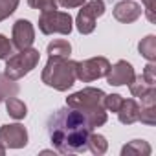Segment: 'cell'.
Returning a JSON list of instances; mask_svg holds the SVG:
<instances>
[{
	"label": "cell",
	"mask_w": 156,
	"mask_h": 156,
	"mask_svg": "<svg viewBox=\"0 0 156 156\" xmlns=\"http://www.w3.org/2000/svg\"><path fill=\"white\" fill-rule=\"evenodd\" d=\"M55 2H57L59 6L66 8V9H72V8H81L87 0H55Z\"/></svg>",
	"instance_id": "4316f807"
},
{
	"label": "cell",
	"mask_w": 156,
	"mask_h": 156,
	"mask_svg": "<svg viewBox=\"0 0 156 156\" xmlns=\"http://www.w3.org/2000/svg\"><path fill=\"white\" fill-rule=\"evenodd\" d=\"M28 6L33 9H41L42 11H53L57 9V2L55 0H28Z\"/></svg>",
	"instance_id": "7402d4cb"
},
{
	"label": "cell",
	"mask_w": 156,
	"mask_h": 156,
	"mask_svg": "<svg viewBox=\"0 0 156 156\" xmlns=\"http://www.w3.org/2000/svg\"><path fill=\"white\" fill-rule=\"evenodd\" d=\"M138 121H141L143 125H156V105L152 107H140V118Z\"/></svg>",
	"instance_id": "ffe728a7"
},
{
	"label": "cell",
	"mask_w": 156,
	"mask_h": 156,
	"mask_svg": "<svg viewBox=\"0 0 156 156\" xmlns=\"http://www.w3.org/2000/svg\"><path fill=\"white\" fill-rule=\"evenodd\" d=\"M17 94H19V85L13 79H9L6 73H0V96H2V99L15 98Z\"/></svg>",
	"instance_id": "ac0fdd59"
},
{
	"label": "cell",
	"mask_w": 156,
	"mask_h": 156,
	"mask_svg": "<svg viewBox=\"0 0 156 156\" xmlns=\"http://www.w3.org/2000/svg\"><path fill=\"white\" fill-rule=\"evenodd\" d=\"M114 19L121 24H132L141 17V6L134 0H121L114 6Z\"/></svg>",
	"instance_id": "8fae6325"
},
{
	"label": "cell",
	"mask_w": 156,
	"mask_h": 156,
	"mask_svg": "<svg viewBox=\"0 0 156 156\" xmlns=\"http://www.w3.org/2000/svg\"><path fill=\"white\" fill-rule=\"evenodd\" d=\"M105 13V2L103 0H90L85 2L75 17V26L77 31L83 35H90L96 30V20L98 17H101Z\"/></svg>",
	"instance_id": "8992f818"
},
{
	"label": "cell",
	"mask_w": 156,
	"mask_h": 156,
	"mask_svg": "<svg viewBox=\"0 0 156 156\" xmlns=\"http://www.w3.org/2000/svg\"><path fill=\"white\" fill-rule=\"evenodd\" d=\"M11 42H13V48H17L19 51L20 50H26V48H31L33 41H35V30H33V24L26 19H19L15 24H13V31H11Z\"/></svg>",
	"instance_id": "9c48e42d"
},
{
	"label": "cell",
	"mask_w": 156,
	"mask_h": 156,
	"mask_svg": "<svg viewBox=\"0 0 156 156\" xmlns=\"http://www.w3.org/2000/svg\"><path fill=\"white\" fill-rule=\"evenodd\" d=\"M145 6V15L151 22H156V15H154V0H141Z\"/></svg>",
	"instance_id": "484cf974"
},
{
	"label": "cell",
	"mask_w": 156,
	"mask_h": 156,
	"mask_svg": "<svg viewBox=\"0 0 156 156\" xmlns=\"http://www.w3.org/2000/svg\"><path fill=\"white\" fill-rule=\"evenodd\" d=\"M0 143L6 149H22L28 145V130L20 123L0 127Z\"/></svg>",
	"instance_id": "ba28073f"
},
{
	"label": "cell",
	"mask_w": 156,
	"mask_h": 156,
	"mask_svg": "<svg viewBox=\"0 0 156 156\" xmlns=\"http://www.w3.org/2000/svg\"><path fill=\"white\" fill-rule=\"evenodd\" d=\"M105 96H107V94H105L101 88L87 87V88H83V90H79V92L68 96V98H66V105L72 107V108H75V110H79V112L87 118L90 129L94 130L96 127L105 125L107 119H108L107 108H105V105H103Z\"/></svg>",
	"instance_id": "7a4b0ae2"
},
{
	"label": "cell",
	"mask_w": 156,
	"mask_h": 156,
	"mask_svg": "<svg viewBox=\"0 0 156 156\" xmlns=\"http://www.w3.org/2000/svg\"><path fill=\"white\" fill-rule=\"evenodd\" d=\"M87 149H88L92 154L101 156V154H105V152H107V149H108V141H107V138H105V136L96 134V132H90Z\"/></svg>",
	"instance_id": "e0dca14e"
},
{
	"label": "cell",
	"mask_w": 156,
	"mask_h": 156,
	"mask_svg": "<svg viewBox=\"0 0 156 156\" xmlns=\"http://www.w3.org/2000/svg\"><path fill=\"white\" fill-rule=\"evenodd\" d=\"M9 55H13V42L0 33V61L2 59H8Z\"/></svg>",
	"instance_id": "cb8c5ba5"
},
{
	"label": "cell",
	"mask_w": 156,
	"mask_h": 156,
	"mask_svg": "<svg viewBox=\"0 0 156 156\" xmlns=\"http://www.w3.org/2000/svg\"><path fill=\"white\" fill-rule=\"evenodd\" d=\"M134 68H132V64L130 62H127V61H118L114 66L110 64V68H108V72H107V83L110 85V87H123V85H129L132 79H134Z\"/></svg>",
	"instance_id": "30bf717a"
},
{
	"label": "cell",
	"mask_w": 156,
	"mask_h": 156,
	"mask_svg": "<svg viewBox=\"0 0 156 156\" xmlns=\"http://www.w3.org/2000/svg\"><path fill=\"white\" fill-rule=\"evenodd\" d=\"M4 154H6V147L0 143V156H4Z\"/></svg>",
	"instance_id": "83f0119b"
},
{
	"label": "cell",
	"mask_w": 156,
	"mask_h": 156,
	"mask_svg": "<svg viewBox=\"0 0 156 156\" xmlns=\"http://www.w3.org/2000/svg\"><path fill=\"white\" fill-rule=\"evenodd\" d=\"M116 114H118V118L123 125H132L140 118V105L134 99H123V103H121V107Z\"/></svg>",
	"instance_id": "7c38bea8"
},
{
	"label": "cell",
	"mask_w": 156,
	"mask_h": 156,
	"mask_svg": "<svg viewBox=\"0 0 156 156\" xmlns=\"http://www.w3.org/2000/svg\"><path fill=\"white\" fill-rule=\"evenodd\" d=\"M129 88H130V94H132L134 98H141V96L151 88V85L145 83V79H143L141 75H134V79L129 83Z\"/></svg>",
	"instance_id": "d6986e66"
},
{
	"label": "cell",
	"mask_w": 156,
	"mask_h": 156,
	"mask_svg": "<svg viewBox=\"0 0 156 156\" xmlns=\"http://www.w3.org/2000/svg\"><path fill=\"white\" fill-rule=\"evenodd\" d=\"M121 103H123V98H121L119 94H108V96H105V99H103L105 108L110 110V112H118L119 107H121Z\"/></svg>",
	"instance_id": "603a6c76"
},
{
	"label": "cell",
	"mask_w": 156,
	"mask_h": 156,
	"mask_svg": "<svg viewBox=\"0 0 156 156\" xmlns=\"http://www.w3.org/2000/svg\"><path fill=\"white\" fill-rule=\"evenodd\" d=\"M138 51L147 61H156V37L154 35H147L145 39H141L140 44H138Z\"/></svg>",
	"instance_id": "2e32d148"
},
{
	"label": "cell",
	"mask_w": 156,
	"mask_h": 156,
	"mask_svg": "<svg viewBox=\"0 0 156 156\" xmlns=\"http://www.w3.org/2000/svg\"><path fill=\"white\" fill-rule=\"evenodd\" d=\"M141 77L145 79V83H149L151 87L156 85V64H154V61H149V62H147V66H145Z\"/></svg>",
	"instance_id": "d4e9b609"
},
{
	"label": "cell",
	"mask_w": 156,
	"mask_h": 156,
	"mask_svg": "<svg viewBox=\"0 0 156 156\" xmlns=\"http://www.w3.org/2000/svg\"><path fill=\"white\" fill-rule=\"evenodd\" d=\"M39 59H41L39 50H35V48L20 50L19 53L9 55L6 59V70H4V73L9 77V79L19 81V79H22L24 75H28L39 64Z\"/></svg>",
	"instance_id": "277c9868"
},
{
	"label": "cell",
	"mask_w": 156,
	"mask_h": 156,
	"mask_svg": "<svg viewBox=\"0 0 156 156\" xmlns=\"http://www.w3.org/2000/svg\"><path fill=\"white\" fill-rule=\"evenodd\" d=\"M72 28H73V20L70 13L53 9V11H42L39 17V30L44 35H53V33L70 35Z\"/></svg>",
	"instance_id": "5b68a950"
},
{
	"label": "cell",
	"mask_w": 156,
	"mask_h": 156,
	"mask_svg": "<svg viewBox=\"0 0 156 156\" xmlns=\"http://www.w3.org/2000/svg\"><path fill=\"white\" fill-rule=\"evenodd\" d=\"M46 53H48V57H70V53H72V46H70L68 41H64V39H57V41H53V42L48 44Z\"/></svg>",
	"instance_id": "5bb4252c"
},
{
	"label": "cell",
	"mask_w": 156,
	"mask_h": 156,
	"mask_svg": "<svg viewBox=\"0 0 156 156\" xmlns=\"http://www.w3.org/2000/svg\"><path fill=\"white\" fill-rule=\"evenodd\" d=\"M46 130L51 145L61 154L85 152L88 145V136L92 132L87 118L68 105L55 110L48 118Z\"/></svg>",
	"instance_id": "6da1fadb"
},
{
	"label": "cell",
	"mask_w": 156,
	"mask_h": 156,
	"mask_svg": "<svg viewBox=\"0 0 156 156\" xmlns=\"http://www.w3.org/2000/svg\"><path fill=\"white\" fill-rule=\"evenodd\" d=\"M151 145L145 140H132L121 149V156H149Z\"/></svg>",
	"instance_id": "4fadbf2b"
},
{
	"label": "cell",
	"mask_w": 156,
	"mask_h": 156,
	"mask_svg": "<svg viewBox=\"0 0 156 156\" xmlns=\"http://www.w3.org/2000/svg\"><path fill=\"white\" fill-rule=\"evenodd\" d=\"M41 79L46 87H51L59 92H66L75 85L77 61H72L68 57H48Z\"/></svg>",
	"instance_id": "3957f363"
},
{
	"label": "cell",
	"mask_w": 156,
	"mask_h": 156,
	"mask_svg": "<svg viewBox=\"0 0 156 156\" xmlns=\"http://www.w3.org/2000/svg\"><path fill=\"white\" fill-rule=\"evenodd\" d=\"M6 110L13 119H24L26 114H28V107L20 99H17V96L15 98H6Z\"/></svg>",
	"instance_id": "9a60e30c"
},
{
	"label": "cell",
	"mask_w": 156,
	"mask_h": 156,
	"mask_svg": "<svg viewBox=\"0 0 156 156\" xmlns=\"http://www.w3.org/2000/svg\"><path fill=\"white\" fill-rule=\"evenodd\" d=\"M110 68L107 57H92L87 61L77 62V79L83 83H92L99 77H105Z\"/></svg>",
	"instance_id": "52a82bcc"
},
{
	"label": "cell",
	"mask_w": 156,
	"mask_h": 156,
	"mask_svg": "<svg viewBox=\"0 0 156 156\" xmlns=\"http://www.w3.org/2000/svg\"><path fill=\"white\" fill-rule=\"evenodd\" d=\"M0 103H2V96H0Z\"/></svg>",
	"instance_id": "f1b7e54d"
},
{
	"label": "cell",
	"mask_w": 156,
	"mask_h": 156,
	"mask_svg": "<svg viewBox=\"0 0 156 156\" xmlns=\"http://www.w3.org/2000/svg\"><path fill=\"white\" fill-rule=\"evenodd\" d=\"M19 2L20 0H0V22L15 13V9L19 8Z\"/></svg>",
	"instance_id": "44dd1931"
}]
</instances>
